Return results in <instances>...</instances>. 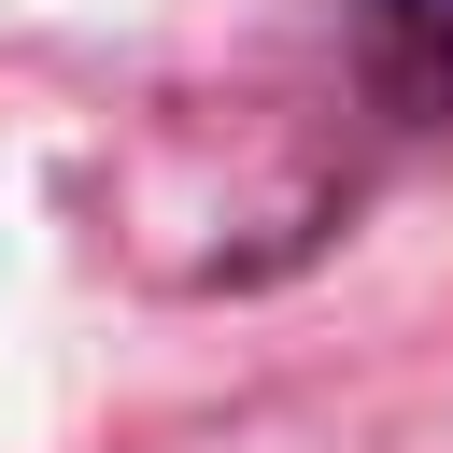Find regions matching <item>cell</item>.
<instances>
[{
	"label": "cell",
	"mask_w": 453,
	"mask_h": 453,
	"mask_svg": "<svg viewBox=\"0 0 453 453\" xmlns=\"http://www.w3.org/2000/svg\"><path fill=\"white\" fill-rule=\"evenodd\" d=\"M354 85L382 127L439 142L453 127V0H354Z\"/></svg>",
	"instance_id": "obj_1"
}]
</instances>
